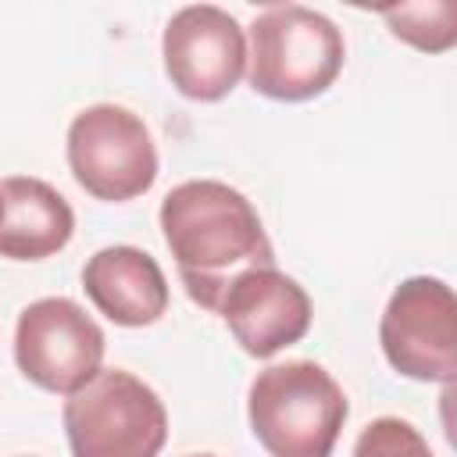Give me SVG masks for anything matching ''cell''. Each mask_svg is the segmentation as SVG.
I'll return each mask as SVG.
<instances>
[{"mask_svg": "<svg viewBox=\"0 0 457 457\" xmlns=\"http://www.w3.org/2000/svg\"><path fill=\"white\" fill-rule=\"evenodd\" d=\"M161 232L189 300L214 314L239 275L275 268L261 214L239 189L218 179L179 182L161 200Z\"/></svg>", "mask_w": 457, "mask_h": 457, "instance_id": "6da1fadb", "label": "cell"}, {"mask_svg": "<svg viewBox=\"0 0 457 457\" xmlns=\"http://www.w3.org/2000/svg\"><path fill=\"white\" fill-rule=\"evenodd\" d=\"M346 43L332 18L303 4H275L250 25L246 75L268 100L321 96L343 71Z\"/></svg>", "mask_w": 457, "mask_h": 457, "instance_id": "7a4b0ae2", "label": "cell"}, {"mask_svg": "<svg viewBox=\"0 0 457 457\" xmlns=\"http://www.w3.org/2000/svg\"><path fill=\"white\" fill-rule=\"evenodd\" d=\"M346 411L339 382L314 361L264 368L246 400L250 428L271 457H328Z\"/></svg>", "mask_w": 457, "mask_h": 457, "instance_id": "3957f363", "label": "cell"}, {"mask_svg": "<svg viewBox=\"0 0 457 457\" xmlns=\"http://www.w3.org/2000/svg\"><path fill=\"white\" fill-rule=\"evenodd\" d=\"M71 457H157L168 439L161 396L121 368H100L64 400Z\"/></svg>", "mask_w": 457, "mask_h": 457, "instance_id": "277c9868", "label": "cell"}, {"mask_svg": "<svg viewBox=\"0 0 457 457\" xmlns=\"http://www.w3.org/2000/svg\"><path fill=\"white\" fill-rule=\"evenodd\" d=\"M68 168L89 196L125 204L154 186L157 146L139 114L118 104H93L68 125Z\"/></svg>", "mask_w": 457, "mask_h": 457, "instance_id": "5b68a950", "label": "cell"}, {"mask_svg": "<svg viewBox=\"0 0 457 457\" xmlns=\"http://www.w3.org/2000/svg\"><path fill=\"white\" fill-rule=\"evenodd\" d=\"M386 361L418 382L450 386L457 375V300L443 278H403L378 321Z\"/></svg>", "mask_w": 457, "mask_h": 457, "instance_id": "8992f818", "label": "cell"}, {"mask_svg": "<svg viewBox=\"0 0 457 457\" xmlns=\"http://www.w3.org/2000/svg\"><path fill=\"white\" fill-rule=\"evenodd\" d=\"M104 328L68 296H43L18 314L14 361L29 382L71 396L104 364Z\"/></svg>", "mask_w": 457, "mask_h": 457, "instance_id": "52a82bcc", "label": "cell"}, {"mask_svg": "<svg viewBox=\"0 0 457 457\" xmlns=\"http://www.w3.org/2000/svg\"><path fill=\"white\" fill-rule=\"evenodd\" d=\"M168 82L200 104H214L236 89L246 71V36L243 25L214 7L193 4L171 14L161 39Z\"/></svg>", "mask_w": 457, "mask_h": 457, "instance_id": "ba28073f", "label": "cell"}, {"mask_svg": "<svg viewBox=\"0 0 457 457\" xmlns=\"http://www.w3.org/2000/svg\"><path fill=\"white\" fill-rule=\"evenodd\" d=\"M218 314L250 357H271L300 343L311 328L307 289L278 268H253L232 282Z\"/></svg>", "mask_w": 457, "mask_h": 457, "instance_id": "9c48e42d", "label": "cell"}, {"mask_svg": "<svg viewBox=\"0 0 457 457\" xmlns=\"http://www.w3.org/2000/svg\"><path fill=\"white\" fill-rule=\"evenodd\" d=\"M82 289L93 307L125 328L154 325L168 311V282L161 264L139 246H104L82 268Z\"/></svg>", "mask_w": 457, "mask_h": 457, "instance_id": "30bf717a", "label": "cell"}, {"mask_svg": "<svg viewBox=\"0 0 457 457\" xmlns=\"http://www.w3.org/2000/svg\"><path fill=\"white\" fill-rule=\"evenodd\" d=\"M0 193H4L0 257L43 261L71 243L75 211L50 182L32 175H11L0 182Z\"/></svg>", "mask_w": 457, "mask_h": 457, "instance_id": "8fae6325", "label": "cell"}, {"mask_svg": "<svg viewBox=\"0 0 457 457\" xmlns=\"http://www.w3.org/2000/svg\"><path fill=\"white\" fill-rule=\"evenodd\" d=\"M382 18L389 21V32L414 50L443 54L457 43V7L453 0H428V4H400L382 7Z\"/></svg>", "mask_w": 457, "mask_h": 457, "instance_id": "7c38bea8", "label": "cell"}, {"mask_svg": "<svg viewBox=\"0 0 457 457\" xmlns=\"http://www.w3.org/2000/svg\"><path fill=\"white\" fill-rule=\"evenodd\" d=\"M353 457H432L425 436L403 418H375L353 443Z\"/></svg>", "mask_w": 457, "mask_h": 457, "instance_id": "4fadbf2b", "label": "cell"}, {"mask_svg": "<svg viewBox=\"0 0 457 457\" xmlns=\"http://www.w3.org/2000/svg\"><path fill=\"white\" fill-rule=\"evenodd\" d=\"M0 218H4V193H0Z\"/></svg>", "mask_w": 457, "mask_h": 457, "instance_id": "5bb4252c", "label": "cell"}, {"mask_svg": "<svg viewBox=\"0 0 457 457\" xmlns=\"http://www.w3.org/2000/svg\"><path fill=\"white\" fill-rule=\"evenodd\" d=\"M193 457H214V453H193Z\"/></svg>", "mask_w": 457, "mask_h": 457, "instance_id": "9a60e30c", "label": "cell"}]
</instances>
